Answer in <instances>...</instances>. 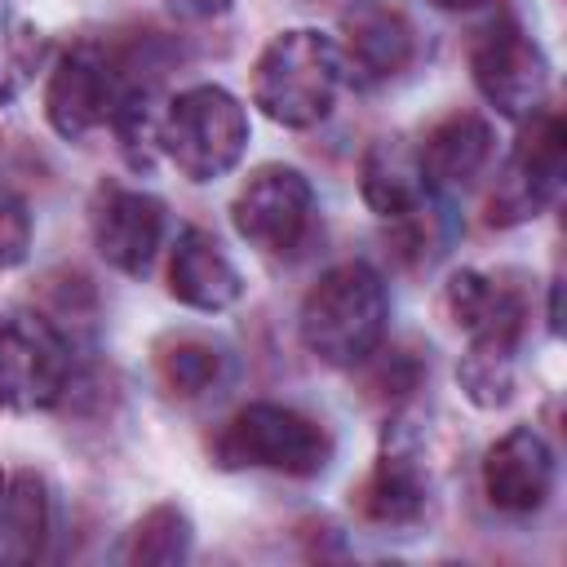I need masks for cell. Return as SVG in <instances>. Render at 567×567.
<instances>
[{
    "label": "cell",
    "mask_w": 567,
    "mask_h": 567,
    "mask_svg": "<svg viewBox=\"0 0 567 567\" xmlns=\"http://www.w3.org/2000/svg\"><path fill=\"white\" fill-rule=\"evenodd\" d=\"M385 337V288L372 266L341 261L301 301V341L332 368L363 363Z\"/></svg>",
    "instance_id": "6da1fadb"
},
{
    "label": "cell",
    "mask_w": 567,
    "mask_h": 567,
    "mask_svg": "<svg viewBox=\"0 0 567 567\" xmlns=\"http://www.w3.org/2000/svg\"><path fill=\"white\" fill-rule=\"evenodd\" d=\"M341 66V49L323 31H284L261 49L252 66V102L284 128H310L332 111Z\"/></svg>",
    "instance_id": "7a4b0ae2"
},
{
    "label": "cell",
    "mask_w": 567,
    "mask_h": 567,
    "mask_svg": "<svg viewBox=\"0 0 567 567\" xmlns=\"http://www.w3.org/2000/svg\"><path fill=\"white\" fill-rule=\"evenodd\" d=\"M328 434L279 403H248L239 408L221 434L213 439V456L221 470H279V474H319L328 465Z\"/></svg>",
    "instance_id": "3957f363"
},
{
    "label": "cell",
    "mask_w": 567,
    "mask_h": 567,
    "mask_svg": "<svg viewBox=\"0 0 567 567\" xmlns=\"http://www.w3.org/2000/svg\"><path fill=\"white\" fill-rule=\"evenodd\" d=\"M159 142L190 182H213L239 164L248 146V115L226 89L195 84L168 102V115L159 120Z\"/></svg>",
    "instance_id": "277c9868"
},
{
    "label": "cell",
    "mask_w": 567,
    "mask_h": 567,
    "mask_svg": "<svg viewBox=\"0 0 567 567\" xmlns=\"http://www.w3.org/2000/svg\"><path fill=\"white\" fill-rule=\"evenodd\" d=\"M71 363L66 346L40 315H9L0 319V408L9 412H40L53 408L66 390Z\"/></svg>",
    "instance_id": "5b68a950"
},
{
    "label": "cell",
    "mask_w": 567,
    "mask_h": 567,
    "mask_svg": "<svg viewBox=\"0 0 567 567\" xmlns=\"http://www.w3.org/2000/svg\"><path fill=\"white\" fill-rule=\"evenodd\" d=\"M235 230L261 252H292L315 217V190L297 168L266 164L235 195Z\"/></svg>",
    "instance_id": "8992f818"
},
{
    "label": "cell",
    "mask_w": 567,
    "mask_h": 567,
    "mask_svg": "<svg viewBox=\"0 0 567 567\" xmlns=\"http://www.w3.org/2000/svg\"><path fill=\"white\" fill-rule=\"evenodd\" d=\"M558 182H563V120L554 111H536L505 164L501 186L487 199V221L509 226L536 217L554 199Z\"/></svg>",
    "instance_id": "52a82bcc"
},
{
    "label": "cell",
    "mask_w": 567,
    "mask_h": 567,
    "mask_svg": "<svg viewBox=\"0 0 567 567\" xmlns=\"http://www.w3.org/2000/svg\"><path fill=\"white\" fill-rule=\"evenodd\" d=\"M470 71H474V84L478 93L509 120H527L540 111L545 102V89H549V66L540 58V49L509 22L492 27L478 44H474V58H470Z\"/></svg>",
    "instance_id": "ba28073f"
},
{
    "label": "cell",
    "mask_w": 567,
    "mask_h": 567,
    "mask_svg": "<svg viewBox=\"0 0 567 567\" xmlns=\"http://www.w3.org/2000/svg\"><path fill=\"white\" fill-rule=\"evenodd\" d=\"M483 492L505 514H532L554 492V452L532 425H514L483 456Z\"/></svg>",
    "instance_id": "9c48e42d"
},
{
    "label": "cell",
    "mask_w": 567,
    "mask_h": 567,
    "mask_svg": "<svg viewBox=\"0 0 567 567\" xmlns=\"http://www.w3.org/2000/svg\"><path fill=\"white\" fill-rule=\"evenodd\" d=\"M44 115L62 137H84L106 115H115V80L93 44H75L58 58L44 89Z\"/></svg>",
    "instance_id": "30bf717a"
},
{
    "label": "cell",
    "mask_w": 567,
    "mask_h": 567,
    "mask_svg": "<svg viewBox=\"0 0 567 567\" xmlns=\"http://www.w3.org/2000/svg\"><path fill=\"white\" fill-rule=\"evenodd\" d=\"M164 235V208L159 199L128 190V186H97L93 195V244L97 252L124 270L137 275L151 266Z\"/></svg>",
    "instance_id": "8fae6325"
},
{
    "label": "cell",
    "mask_w": 567,
    "mask_h": 567,
    "mask_svg": "<svg viewBox=\"0 0 567 567\" xmlns=\"http://www.w3.org/2000/svg\"><path fill=\"white\" fill-rule=\"evenodd\" d=\"M341 31H346L341 62H350L363 80H390L412 62V27L403 9H394L390 0H359L354 9L341 13Z\"/></svg>",
    "instance_id": "7c38bea8"
},
{
    "label": "cell",
    "mask_w": 567,
    "mask_h": 567,
    "mask_svg": "<svg viewBox=\"0 0 567 567\" xmlns=\"http://www.w3.org/2000/svg\"><path fill=\"white\" fill-rule=\"evenodd\" d=\"M443 301H447V315L456 319V328H465L474 346L514 350L518 328H523V301L514 288H505L478 270H456L447 279Z\"/></svg>",
    "instance_id": "4fadbf2b"
},
{
    "label": "cell",
    "mask_w": 567,
    "mask_h": 567,
    "mask_svg": "<svg viewBox=\"0 0 567 567\" xmlns=\"http://www.w3.org/2000/svg\"><path fill=\"white\" fill-rule=\"evenodd\" d=\"M168 288L177 301H186L195 310H226L230 301H239L244 279L230 266V257L221 252V244L208 230L190 226L177 235V248L168 261Z\"/></svg>",
    "instance_id": "5bb4252c"
},
{
    "label": "cell",
    "mask_w": 567,
    "mask_h": 567,
    "mask_svg": "<svg viewBox=\"0 0 567 567\" xmlns=\"http://www.w3.org/2000/svg\"><path fill=\"white\" fill-rule=\"evenodd\" d=\"M49 536V496L35 470H0V567H27Z\"/></svg>",
    "instance_id": "9a60e30c"
},
{
    "label": "cell",
    "mask_w": 567,
    "mask_h": 567,
    "mask_svg": "<svg viewBox=\"0 0 567 567\" xmlns=\"http://www.w3.org/2000/svg\"><path fill=\"white\" fill-rule=\"evenodd\" d=\"M359 186H363L368 208L381 213V217H412V213H421V199L430 190L416 151L403 146L399 137H385V142L368 146L363 168H359Z\"/></svg>",
    "instance_id": "2e32d148"
},
{
    "label": "cell",
    "mask_w": 567,
    "mask_h": 567,
    "mask_svg": "<svg viewBox=\"0 0 567 567\" xmlns=\"http://www.w3.org/2000/svg\"><path fill=\"white\" fill-rule=\"evenodd\" d=\"M492 155V128L483 115L474 111H456L447 120H439L425 133V146L416 151L421 173L430 186H461L470 182Z\"/></svg>",
    "instance_id": "e0dca14e"
},
{
    "label": "cell",
    "mask_w": 567,
    "mask_h": 567,
    "mask_svg": "<svg viewBox=\"0 0 567 567\" xmlns=\"http://www.w3.org/2000/svg\"><path fill=\"white\" fill-rule=\"evenodd\" d=\"M359 505H363V514L372 523H412L421 514V505H425V478H421L416 461L403 447H390L377 461L372 478L363 483Z\"/></svg>",
    "instance_id": "ac0fdd59"
},
{
    "label": "cell",
    "mask_w": 567,
    "mask_h": 567,
    "mask_svg": "<svg viewBox=\"0 0 567 567\" xmlns=\"http://www.w3.org/2000/svg\"><path fill=\"white\" fill-rule=\"evenodd\" d=\"M190 549V523L177 505H155L128 540V563H182Z\"/></svg>",
    "instance_id": "d6986e66"
},
{
    "label": "cell",
    "mask_w": 567,
    "mask_h": 567,
    "mask_svg": "<svg viewBox=\"0 0 567 567\" xmlns=\"http://www.w3.org/2000/svg\"><path fill=\"white\" fill-rule=\"evenodd\" d=\"M35 62H40V31L22 13L0 9V102H13L31 84Z\"/></svg>",
    "instance_id": "ffe728a7"
},
{
    "label": "cell",
    "mask_w": 567,
    "mask_h": 567,
    "mask_svg": "<svg viewBox=\"0 0 567 567\" xmlns=\"http://www.w3.org/2000/svg\"><path fill=\"white\" fill-rule=\"evenodd\" d=\"M461 390L478 408H501L514 394V350H492V346H470V354L456 363Z\"/></svg>",
    "instance_id": "44dd1931"
},
{
    "label": "cell",
    "mask_w": 567,
    "mask_h": 567,
    "mask_svg": "<svg viewBox=\"0 0 567 567\" xmlns=\"http://www.w3.org/2000/svg\"><path fill=\"white\" fill-rule=\"evenodd\" d=\"M159 372L173 394H204L221 372V354L204 341H177L173 350L159 354Z\"/></svg>",
    "instance_id": "7402d4cb"
},
{
    "label": "cell",
    "mask_w": 567,
    "mask_h": 567,
    "mask_svg": "<svg viewBox=\"0 0 567 567\" xmlns=\"http://www.w3.org/2000/svg\"><path fill=\"white\" fill-rule=\"evenodd\" d=\"M27 248H31V213H27V199L0 182V270L18 266L27 257Z\"/></svg>",
    "instance_id": "603a6c76"
},
{
    "label": "cell",
    "mask_w": 567,
    "mask_h": 567,
    "mask_svg": "<svg viewBox=\"0 0 567 567\" xmlns=\"http://www.w3.org/2000/svg\"><path fill=\"white\" fill-rule=\"evenodd\" d=\"M230 4L235 0H168V9L182 18H213V13H226Z\"/></svg>",
    "instance_id": "cb8c5ba5"
},
{
    "label": "cell",
    "mask_w": 567,
    "mask_h": 567,
    "mask_svg": "<svg viewBox=\"0 0 567 567\" xmlns=\"http://www.w3.org/2000/svg\"><path fill=\"white\" fill-rule=\"evenodd\" d=\"M434 9H452V13H461V9H474V4H483V0H430Z\"/></svg>",
    "instance_id": "d4e9b609"
}]
</instances>
